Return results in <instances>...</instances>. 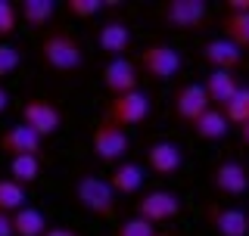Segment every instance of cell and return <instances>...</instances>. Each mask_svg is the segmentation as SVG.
<instances>
[{
  "label": "cell",
  "mask_w": 249,
  "mask_h": 236,
  "mask_svg": "<svg viewBox=\"0 0 249 236\" xmlns=\"http://www.w3.org/2000/svg\"><path fill=\"white\" fill-rule=\"evenodd\" d=\"M72 199L81 211H88L93 218H103V221H115V215H119V193L109 186V180L97 174L78 177L72 186Z\"/></svg>",
  "instance_id": "1"
},
{
  "label": "cell",
  "mask_w": 249,
  "mask_h": 236,
  "mask_svg": "<svg viewBox=\"0 0 249 236\" xmlns=\"http://www.w3.org/2000/svg\"><path fill=\"white\" fill-rule=\"evenodd\" d=\"M41 62L56 75H75L84 68V50L69 31H47L41 37Z\"/></svg>",
  "instance_id": "2"
},
{
  "label": "cell",
  "mask_w": 249,
  "mask_h": 236,
  "mask_svg": "<svg viewBox=\"0 0 249 236\" xmlns=\"http://www.w3.org/2000/svg\"><path fill=\"white\" fill-rule=\"evenodd\" d=\"M90 146H93V155L100 162H109V165H119L124 162V155L131 152V140L119 124H112L109 118H100L97 128L90 134Z\"/></svg>",
  "instance_id": "3"
},
{
  "label": "cell",
  "mask_w": 249,
  "mask_h": 236,
  "mask_svg": "<svg viewBox=\"0 0 249 236\" xmlns=\"http://www.w3.org/2000/svg\"><path fill=\"white\" fill-rule=\"evenodd\" d=\"M181 66H184L181 53L168 44H150L140 53V68H143V75L153 78V81H171V78L181 72Z\"/></svg>",
  "instance_id": "4"
},
{
  "label": "cell",
  "mask_w": 249,
  "mask_h": 236,
  "mask_svg": "<svg viewBox=\"0 0 249 236\" xmlns=\"http://www.w3.org/2000/svg\"><path fill=\"white\" fill-rule=\"evenodd\" d=\"M22 124L31 128L37 134V137H53L59 128H62V112L56 103H50V100H41V97H31L22 103Z\"/></svg>",
  "instance_id": "5"
},
{
  "label": "cell",
  "mask_w": 249,
  "mask_h": 236,
  "mask_svg": "<svg viewBox=\"0 0 249 236\" xmlns=\"http://www.w3.org/2000/svg\"><path fill=\"white\" fill-rule=\"evenodd\" d=\"M112 124H119V128H134V124H143L146 118H150V97H146L143 90H134V93H124V97H112V103H109L106 115Z\"/></svg>",
  "instance_id": "6"
},
{
  "label": "cell",
  "mask_w": 249,
  "mask_h": 236,
  "mask_svg": "<svg viewBox=\"0 0 249 236\" xmlns=\"http://www.w3.org/2000/svg\"><path fill=\"white\" fill-rule=\"evenodd\" d=\"M162 19L178 31H196L206 25L209 6H206V0H168L162 6Z\"/></svg>",
  "instance_id": "7"
},
{
  "label": "cell",
  "mask_w": 249,
  "mask_h": 236,
  "mask_svg": "<svg viewBox=\"0 0 249 236\" xmlns=\"http://www.w3.org/2000/svg\"><path fill=\"white\" fill-rule=\"evenodd\" d=\"M178 215H181V199L168 190H150L146 196H140V202H137V218L150 221L153 227L175 221Z\"/></svg>",
  "instance_id": "8"
},
{
  "label": "cell",
  "mask_w": 249,
  "mask_h": 236,
  "mask_svg": "<svg viewBox=\"0 0 249 236\" xmlns=\"http://www.w3.org/2000/svg\"><path fill=\"white\" fill-rule=\"evenodd\" d=\"M103 84L112 97H124V93H134L140 84V66L128 56L109 59L103 68Z\"/></svg>",
  "instance_id": "9"
},
{
  "label": "cell",
  "mask_w": 249,
  "mask_h": 236,
  "mask_svg": "<svg viewBox=\"0 0 249 236\" xmlns=\"http://www.w3.org/2000/svg\"><path fill=\"white\" fill-rule=\"evenodd\" d=\"M0 152H6L10 159H19V155H41L44 152V137H37L31 128L25 124H13L0 134Z\"/></svg>",
  "instance_id": "10"
},
{
  "label": "cell",
  "mask_w": 249,
  "mask_h": 236,
  "mask_svg": "<svg viewBox=\"0 0 249 236\" xmlns=\"http://www.w3.org/2000/svg\"><path fill=\"white\" fill-rule=\"evenodd\" d=\"M212 184L221 196H243L249 190V171L243 162L224 159L218 168L212 171Z\"/></svg>",
  "instance_id": "11"
},
{
  "label": "cell",
  "mask_w": 249,
  "mask_h": 236,
  "mask_svg": "<svg viewBox=\"0 0 249 236\" xmlns=\"http://www.w3.org/2000/svg\"><path fill=\"white\" fill-rule=\"evenodd\" d=\"M146 162L159 177H171L184 168V152L171 140H156V143L146 146Z\"/></svg>",
  "instance_id": "12"
},
{
  "label": "cell",
  "mask_w": 249,
  "mask_h": 236,
  "mask_svg": "<svg viewBox=\"0 0 249 236\" xmlns=\"http://www.w3.org/2000/svg\"><path fill=\"white\" fill-rule=\"evenodd\" d=\"M202 59L212 66V72H233V68L243 66V50L237 44H231L228 37H215L202 47Z\"/></svg>",
  "instance_id": "13"
},
{
  "label": "cell",
  "mask_w": 249,
  "mask_h": 236,
  "mask_svg": "<svg viewBox=\"0 0 249 236\" xmlns=\"http://www.w3.org/2000/svg\"><path fill=\"white\" fill-rule=\"evenodd\" d=\"M206 218H209V224H212V230L218 236H249V215L240 208L209 205Z\"/></svg>",
  "instance_id": "14"
},
{
  "label": "cell",
  "mask_w": 249,
  "mask_h": 236,
  "mask_svg": "<svg viewBox=\"0 0 249 236\" xmlns=\"http://www.w3.org/2000/svg\"><path fill=\"white\" fill-rule=\"evenodd\" d=\"M209 109H212V103H209L202 84H184V87L175 93V112L187 124H193L202 112H209Z\"/></svg>",
  "instance_id": "15"
},
{
  "label": "cell",
  "mask_w": 249,
  "mask_h": 236,
  "mask_svg": "<svg viewBox=\"0 0 249 236\" xmlns=\"http://www.w3.org/2000/svg\"><path fill=\"white\" fill-rule=\"evenodd\" d=\"M97 44H100V50H103V53H109L112 59H119V56H124V53L131 50L134 37H131V28L124 25V22L112 19V22H106V25L100 28Z\"/></svg>",
  "instance_id": "16"
},
{
  "label": "cell",
  "mask_w": 249,
  "mask_h": 236,
  "mask_svg": "<svg viewBox=\"0 0 249 236\" xmlns=\"http://www.w3.org/2000/svg\"><path fill=\"white\" fill-rule=\"evenodd\" d=\"M202 90H206L209 103L215 109H224L237 97L240 84H237V78H233V72H209V78L202 81Z\"/></svg>",
  "instance_id": "17"
},
{
  "label": "cell",
  "mask_w": 249,
  "mask_h": 236,
  "mask_svg": "<svg viewBox=\"0 0 249 236\" xmlns=\"http://www.w3.org/2000/svg\"><path fill=\"white\" fill-rule=\"evenodd\" d=\"M193 128V134H196L199 140H206V143H215V140H224L231 134V121L224 118V112L221 109H209V112H202L196 121L190 124Z\"/></svg>",
  "instance_id": "18"
},
{
  "label": "cell",
  "mask_w": 249,
  "mask_h": 236,
  "mask_svg": "<svg viewBox=\"0 0 249 236\" xmlns=\"http://www.w3.org/2000/svg\"><path fill=\"white\" fill-rule=\"evenodd\" d=\"M109 186H112L119 196H131L137 193L140 186H143V168H140L137 162L124 159L112 168V174H109Z\"/></svg>",
  "instance_id": "19"
},
{
  "label": "cell",
  "mask_w": 249,
  "mask_h": 236,
  "mask_svg": "<svg viewBox=\"0 0 249 236\" xmlns=\"http://www.w3.org/2000/svg\"><path fill=\"white\" fill-rule=\"evenodd\" d=\"M50 230L44 211H37L35 205H25L13 215V236H44Z\"/></svg>",
  "instance_id": "20"
},
{
  "label": "cell",
  "mask_w": 249,
  "mask_h": 236,
  "mask_svg": "<svg viewBox=\"0 0 249 236\" xmlns=\"http://www.w3.org/2000/svg\"><path fill=\"white\" fill-rule=\"evenodd\" d=\"M19 16L31 28H47L53 22V16H56V3L53 0H22Z\"/></svg>",
  "instance_id": "21"
},
{
  "label": "cell",
  "mask_w": 249,
  "mask_h": 236,
  "mask_svg": "<svg viewBox=\"0 0 249 236\" xmlns=\"http://www.w3.org/2000/svg\"><path fill=\"white\" fill-rule=\"evenodd\" d=\"M221 28L231 44H237L240 50H249V13H224Z\"/></svg>",
  "instance_id": "22"
},
{
  "label": "cell",
  "mask_w": 249,
  "mask_h": 236,
  "mask_svg": "<svg viewBox=\"0 0 249 236\" xmlns=\"http://www.w3.org/2000/svg\"><path fill=\"white\" fill-rule=\"evenodd\" d=\"M41 177V155H19L10 159V180H16L19 186H31Z\"/></svg>",
  "instance_id": "23"
},
{
  "label": "cell",
  "mask_w": 249,
  "mask_h": 236,
  "mask_svg": "<svg viewBox=\"0 0 249 236\" xmlns=\"http://www.w3.org/2000/svg\"><path fill=\"white\" fill-rule=\"evenodd\" d=\"M25 205H28L25 186H19L10 177H0V211H3V215H16V211L25 208Z\"/></svg>",
  "instance_id": "24"
},
{
  "label": "cell",
  "mask_w": 249,
  "mask_h": 236,
  "mask_svg": "<svg viewBox=\"0 0 249 236\" xmlns=\"http://www.w3.org/2000/svg\"><path fill=\"white\" fill-rule=\"evenodd\" d=\"M221 112L231 121V128H243V124L249 121V87H240L237 97H233L231 103L221 109Z\"/></svg>",
  "instance_id": "25"
},
{
  "label": "cell",
  "mask_w": 249,
  "mask_h": 236,
  "mask_svg": "<svg viewBox=\"0 0 249 236\" xmlns=\"http://www.w3.org/2000/svg\"><path fill=\"white\" fill-rule=\"evenodd\" d=\"M16 25H19V6L13 0H0V44L16 31Z\"/></svg>",
  "instance_id": "26"
},
{
  "label": "cell",
  "mask_w": 249,
  "mask_h": 236,
  "mask_svg": "<svg viewBox=\"0 0 249 236\" xmlns=\"http://www.w3.org/2000/svg\"><path fill=\"white\" fill-rule=\"evenodd\" d=\"M66 10L75 19H93L100 10H106V0H66Z\"/></svg>",
  "instance_id": "27"
},
{
  "label": "cell",
  "mask_w": 249,
  "mask_h": 236,
  "mask_svg": "<svg viewBox=\"0 0 249 236\" xmlns=\"http://www.w3.org/2000/svg\"><path fill=\"white\" fill-rule=\"evenodd\" d=\"M159 230L143 221V218H128V221H122L119 227H115V236H156Z\"/></svg>",
  "instance_id": "28"
},
{
  "label": "cell",
  "mask_w": 249,
  "mask_h": 236,
  "mask_svg": "<svg viewBox=\"0 0 249 236\" xmlns=\"http://www.w3.org/2000/svg\"><path fill=\"white\" fill-rule=\"evenodd\" d=\"M22 66V53L16 50L13 44H0V78H6V75H13L16 68Z\"/></svg>",
  "instance_id": "29"
},
{
  "label": "cell",
  "mask_w": 249,
  "mask_h": 236,
  "mask_svg": "<svg viewBox=\"0 0 249 236\" xmlns=\"http://www.w3.org/2000/svg\"><path fill=\"white\" fill-rule=\"evenodd\" d=\"M224 13H249V0H224Z\"/></svg>",
  "instance_id": "30"
},
{
  "label": "cell",
  "mask_w": 249,
  "mask_h": 236,
  "mask_svg": "<svg viewBox=\"0 0 249 236\" xmlns=\"http://www.w3.org/2000/svg\"><path fill=\"white\" fill-rule=\"evenodd\" d=\"M44 236H81V233H78L75 227H50Z\"/></svg>",
  "instance_id": "31"
},
{
  "label": "cell",
  "mask_w": 249,
  "mask_h": 236,
  "mask_svg": "<svg viewBox=\"0 0 249 236\" xmlns=\"http://www.w3.org/2000/svg\"><path fill=\"white\" fill-rule=\"evenodd\" d=\"M0 236H13V215L0 211Z\"/></svg>",
  "instance_id": "32"
},
{
  "label": "cell",
  "mask_w": 249,
  "mask_h": 236,
  "mask_svg": "<svg viewBox=\"0 0 249 236\" xmlns=\"http://www.w3.org/2000/svg\"><path fill=\"white\" fill-rule=\"evenodd\" d=\"M6 106H10V93H6L3 87H0V115L6 112Z\"/></svg>",
  "instance_id": "33"
},
{
  "label": "cell",
  "mask_w": 249,
  "mask_h": 236,
  "mask_svg": "<svg viewBox=\"0 0 249 236\" xmlns=\"http://www.w3.org/2000/svg\"><path fill=\"white\" fill-rule=\"evenodd\" d=\"M240 140H243V146H249V121L240 128Z\"/></svg>",
  "instance_id": "34"
},
{
  "label": "cell",
  "mask_w": 249,
  "mask_h": 236,
  "mask_svg": "<svg viewBox=\"0 0 249 236\" xmlns=\"http://www.w3.org/2000/svg\"><path fill=\"white\" fill-rule=\"evenodd\" d=\"M156 236H171V233H156Z\"/></svg>",
  "instance_id": "35"
}]
</instances>
